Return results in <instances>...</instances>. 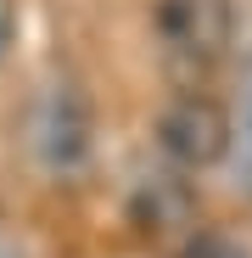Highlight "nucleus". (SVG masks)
Returning <instances> with one entry per match:
<instances>
[{
    "mask_svg": "<svg viewBox=\"0 0 252 258\" xmlns=\"http://www.w3.org/2000/svg\"><path fill=\"white\" fill-rule=\"evenodd\" d=\"M28 146L51 174H73L90 157V101L73 84H51L28 112Z\"/></svg>",
    "mask_w": 252,
    "mask_h": 258,
    "instance_id": "7ed1b4c3",
    "label": "nucleus"
},
{
    "mask_svg": "<svg viewBox=\"0 0 252 258\" xmlns=\"http://www.w3.org/2000/svg\"><path fill=\"white\" fill-rule=\"evenodd\" d=\"M129 219H135L140 236H151V241H162V236H174L180 225H191V191H185V180L151 174V180L135 191V202H129Z\"/></svg>",
    "mask_w": 252,
    "mask_h": 258,
    "instance_id": "20e7f679",
    "label": "nucleus"
},
{
    "mask_svg": "<svg viewBox=\"0 0 252 258\" xmlns=\"http://www.w3.org/2000/svg\"><path fill=\"white\" fill-rule=\"evenodd\" d=\"M157 146L180 168H213L230 157V112L213 96L185 90L157 112Z\"/></svg>",
    "mask_w": 252,
    "mask_h": 258,
    "instance_id": "f03ea898",
    "label": "nucleus"
},
{
    "mask_svg": "<svg viewBox=\"0 0 252 258\" xmlns=\"http://www.w3.org/2000/svg\"><path fill=\"white\" fill-rule=\"evenodd\" d=\"M180 258H252V252L235 236H224V230H196V236H185Z\"/></svg>",
    "mask_w": 252,
    "mask_h": 258,
    "instance_id": "423d86ee",
    "label": "nucleus"
},
{
    "mask_svg": "<svg viewBox=\"0 0 252 258\" xmlns=\"http://www.w3.org/2000/svg\"><path fill=\"white\" fill-rule=\"evenodd\" d=\"M235 12L230 0H157V39H162V62L180 79L213 73L230 51Z\"/></svg>",
    "mask_w": 252,
    "mask_h": 258,
    "instance_id": "f257e3e1",
    "label": "nucleus"
},
{
    "mask_svg": "<svg viewBox=\"0 0 252 258\" xmlns=\"http://www.w3.org/2000/svg\"><path fill=\"white\" fill-rule=\"evenodd\" d=\"M230 163H235V185H241V191H252V62H246L241 118L230 123Z\"/></svg>",
    "mask_w": 252,
    "mask_h": 258,
    "instance_id": "39448f33",
    "label": "nucleus"
}]
</instances>
